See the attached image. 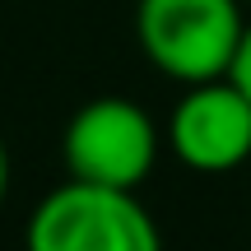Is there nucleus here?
Here are the masks:
<instances>
[{"label": "nucleus", "instance_id": "nucleus-6", "mask_svg": "<svg viewBox=\"0 0 251 251\" xmlns=\"http://www.w3.org/2000/svg\"><path fill=\"white\" fill-rule=\"evenodd\" d=\"M9 177H14V168H9V144H5V135H0V205H5V196H9Z\"/></svg>", "mask_w": 251, "mask_h": 251}, {"label": "nucleus", "instance_id": "nucleus-1", "mask_svg": "<svg viewBox=\"0 0 251 251\" xmlns=\"http://www.w3.org/2000/svg\"><path fill=\"white\" fill-rule=\"evenodd\" d=\"M24 251H163V233L135 191L65 177L28 214Z\"/></svg>", "mask_w": 251, "mask_h": 251}, {"label": "nucleus", "instance_id": "nucleus-4", "mask_svg": "<svg viewBox=\"0 0 251 251\" xmlns=\"http://www.w3.org/2000/svg\"><path fill=\"white\" fill-rule=\"evenodd\" d=\"M172 158L200 177H228L251 163V98L233 79L186 84L163 121Z\"/></svg>", "mask_w": 251, "mask_h": 251}, {"label": "nucleus", "instance_id": "nucleus-5", "mask_svg": "<svg viewBox=\"0 0 251 251\" xmlns=\"http://www.w3.org/2000/svg\"><path fill=\"white\" fill-rule=\"evenodd\" d=\"M228 79L237 84V89L251 98V19H247V33L242 42H237V56H233V70H228Z\"/></svg>", "mask_w": 251, "mask_h": 251}, {"label": "nucleus", "instance_id": "nucleus-2", "mask_svg": "<svg viewBox=\"0 0 251 251\" xmlns=\"http://www.w3.org/2000/svg\"><path fill=\"white\" fill-rule=\"evenodd\" d=\"M242 33V0H135V42L144 61L177 84L224 79Z\"/></svg>", "mask_w": 251, "mask_h": 251}, {"label": "nucleus", "instance_id": "nucleus-3", "mask_svg": "<svg viewBox=\"0 0 251 251\" xmlns=\"http://www.w3.org/2000/svg\"><path fill=\"white\" fill-rule=\"evenodd\" d=\"M163 126L149 117L135 98L102 93L89 98L61 135V163L65 177L89 181V186H117V191H140L149 172L158 168L163 153Z\"/></svg>", "mask_w": 251, "mask_h": 251}]
</instances>
